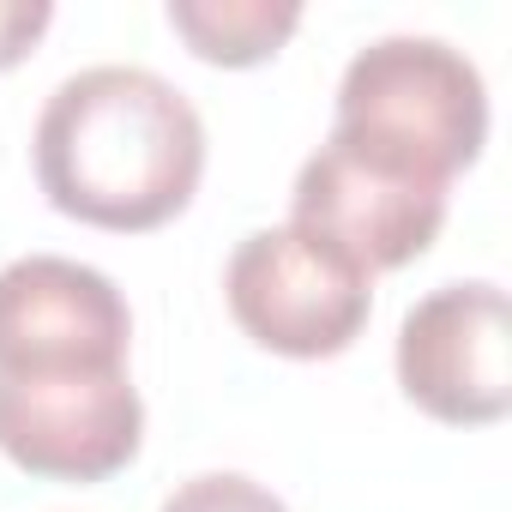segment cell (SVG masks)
<instances>
[{
  "mask_svg": "<svg viewBox=\"0 0 512 512\" xmlns=\"http://www.w3.org/2000/svg\"><path fill=\"white\" fill-rule=\"evenodd\" d=\"M223 290L235 326L253 344L296 362L350 350L374 314V278L296 223L253 229L235 247Z\"/></svg>",
  "mask_w": 512,
  "mask_h": 512,
  "instance_id": "3957f363",
  "label": "cell"
},
{
  "mask_svg": "<svg viewBox=\"0 0 512 512\" xmlns=\"http://www.w3.org/2000/svg\"><path fill=\"white\" fill-rule=\"evenodd\" d=\"M31 151L55 211L145 235L187 211L205 175V121L151 67H85L49 91Z\"/></svg>",
  "mask_w": 512,
  "mask_h": 512,
  "instance_id": "6da1fadb",
  "label": "cell"
},
{
  "mask_svg": "<svg viewBox=\"0 0 512 512\" xmlns=\"http://www.w3.org/2000/svg\"><path fill=\"white\" fill-rule=\"evenodd\" d=\"M290 223L374 278L422 260L434 247L446 223V187L344 133H326V145L296 175Z\"/></svg>",
  "mask_w": 512,
  "mask_h": 512,
  "instance_id": "277c9868",
  "label": "cell"
},
{
  "mask_svg": "<svg viewBox=\"0 0 512 512\" xmlns=\"http://www.w3.org/2000/svg\"><path fill=\"white\" fill-rule=\"evenodd\" d=\"M398 386L446 428H488L512 410V308L500 284H440L398 326Z\"/></svg>",
  "mask_w": 512,
  "mask_h": 512,
  "instance_id": "8992f818",
  "label": "cell"
},
{
  "mask_svg": "<svg viewBox=\"0 0 512 512\" xmlns=\"http://www.w3.org/2000/svg\"><path fill=\"white\" fill-rule=\"evenodd\" d=\"M49 19H55L49 0H0V73L19 67L37 49V37L49 31Z\"/></svg>",
  "mask_w": 512,
  "mask_h": 512,
  "instance_id": "30bf717a",
  "label": "cell"
},
{
  "mask_svg": "<svg viewBox=\"0 0 512 512\" xmlns=\"http://www.w3.org/2000/svg\"><path fill=\"white\" fill-rule=\"evenodd\" d=\"M169 25L211 67H260L296 37L302 7L296 0H169Z\"/></svg>",
  "mask_w": 512,
  "mask_h": 512,
  "instance_id": "ba28073f",
  "label": "cell"
},
{
  "mask_svg": "<svg viewBox=\"0 0 512 512\" xmlns=\"http://www.w3.org/2000/svg\"><path fill=\"white\" fill-rule=\"evenodd\" d=\"M145 404L127 368L0 374V452L49 482H103L139 458Z\"/></svg>",
  "mask_w": 512,
  "mask_h": 512,
  "instance_id": "5b68a950",
  "label": "cell"
},
{
  "mask_svg": "<svg viewBox=\"0 0 512 512\" xmlns=\"http://www.w3.org/2000/svg\"><path fill=\"white\" fill-rule=\"evenodd\" d=\"M332 133L452 187L482 157L488 91L464 49L440 37H380L338 79Z\"/></svg>",
  "mask_w": 512,
  "mask_h": 512,
  "instance_id": "7a4b0ae2",
  "label": "cell"
},
{
  "mask_svg": "<svg viewBox=\"0 0 512 512\" xmlns=\"http://www.w3.org/2000/svg\"><path fill=\"white\" fill-rule=\"evenodd\" d=\"M157 512H290L272 488H260L253 476H235V470H211V476H193L181 482Z\"/></svg>",
  "mask_w": 512,
  "mask_h": 512,
  "instance_id": "9c48e42d",
  "label": "cell"
},
{
  "mask_svg": "<svg viewBox=\"0 0 512 512\" xmlns=\"http://www.w3.org/2000/svg\"><path fill=\"white\" fill-rule=\"evenodd\" d=\"M133 314L115 278L61 253L0 266V374L127 368Z\"/></svg>",
  "mask_w": 512,
  "mask_h": 512,
  "instance_id": "52a82bcc",
  "label": "cell"
}]
</instances>
